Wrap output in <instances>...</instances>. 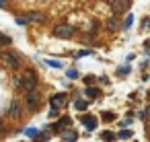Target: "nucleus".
Instances as JSON below:
<instances>
[{
	"label": "nucleus",
	"mask_w": 150,
	"mask_h": 142,
	"mask_svg": "<svg viewBox=\"0 0 150 142\" xmlns=\"http://www.w3.org/2000/svg\"><path fill=\"white\" fill-rule=\"evenodd\" d=\"M39 103H41V95L37 93V89L33 91H27V97H25V105L29 111H37L39 109Z\"/></svg>",
	"instance_id": "nucleus-1"
},
{
	"label": "nucleus",
	"mask_w": 150,
	"mask_h": 142,
	"mask_svg": "<svg viewBox=\"0 0 150 142\" xmlns=\"http://www.w3.org/2000/svg\"><path fill=\"white\" fill-rule=\"evenodd\" d=\"M0 62L4 64V68H19L21 58L15 52H4V54H0Z\"/></svg>",
	"instance_id": "nucleus-2"
},
{
	"label": "nucleus",
	"mask_w": 150,
	"mask_h": 142,
	"mask_svg": "<svg viewBox=\"0 0 150 142\" xmlns=\"http://www.w3.org/2000/svg\"><path fill=\"white\" fill-rule=\"evenodd\" d=\"M21 76H23V89H27V91L37 89V74L33 70H25Z\"/></svg>",
	"instance_id": "nucleus-3"
},
{
	"label": "nucleus",
	"mask_w": 150,
	"mask_h": 142,
	"mask_svg": "<svg viewBox=\"0 0 150 142\" xmlns=\"http://www.w3.org/2000/svg\"><path fill=\"white\" fill-rule=\"evenodd\" d=\"M72 35H74V29L70 25H58V27H54V37H58V39H70Z\"/></svg>",
	"instance_id": "nucleus-4"
},
{
	"label": "nucleus",
	"mask_w": 150,
	"mask_h": 142,
	"mask_svg": "<svg viewBox=\"0 0 150 142\" xmlns=\"http://www.w3.org/2000/svg\"><path fill=\"white\" fill-rule=\"evenodd\" d=\"M129 0H111V9H113V13L115 15H121V13H125L127 9H129Z\"/></svg>",
	"instance_id": "nucleus-5"
},
{
	"label": "nucleus",
	"mask_w": 150,
	"mask_h": 142,
	"mask_svg": "<svg viewBox=\"0 0 150 142\" xmlns=\"http://www.w3.org/2000/svg\"><path fill=\"white\" fill-rule=\"evenodd\" d=\"M66 103H68L66 93H56V95L52 97V105H56V107H66Z\"/></svg>",
	"instance_id": "nucleus-6"
},
{
	"label": "nucleus",
	"mask_w": 150,
	"mask_h": 142,
	"mask_svg": "<svg viewBox=\"0 0 150 142\" xmlns=\"http://www.w3.org/2000/svg\"><path fill=\"white\" fill-rule=\"evenodd\" d=\"M82 124H84V128H86L88 132L97 130V117H93V115H84V117H82Z\"/></svg>",
	"instance_id": "nucleus-7"
},
{
	"label": "nucleus",
	"mask_w": 150,
	"mask_h": 142,
	"mask_svg": "<svg viewBox=\"0 0 150 142\" xmlns=\"http://www.w3.org/2000/svg\"><path fill=\"white\" fill-rule=\"evenodd\" d=\"M21 113H23V107H21V101H13L11 103V115L13 117H21Z\"/></svg>",
	"instance_id": "nucleus-8"
},
{
	"label": "nucleus",
	"mask_w": 150,
	"mask_h": 142,
	"mask_svg": "<svg viewBox=\"0 0 150 142\" xmlns=\"http://www.w3.org/2000/svg\"><path fill=\"white\" fill-rule=\"evenodd\" d=\"M27 21L29 23H39V21H43V15L41 13H31V15H27Z\"/></svg>",
	"instance_id": "nucleus-9"
},
{
	"label": "nucleus",
	"mask_w": 150,
	"mask_h": 142,
	"mask_svg": "<svg viewBox=\"0 0 150 142\" xmlns=\"http://www.w3.org/2000/svg\"><path fill=\"white\" fill-rule=\"evenodd\" d=\"M132 136H134V132H132V130H125V128H123L121 132H117V138H119V140H129Z\"/></svg>",
	"instance_id": "nucleus-10"
},
{
	"label": "nucleus",
	"mask_w": 150,
	"mask_h": 142,
	"mask_svg": "<svg viewBox=\"0 0 150 142\" xmlns=\"http://www.w3.org/2000/svg\"><path fill=\"white\" fill-rule=\"evenodd\" d=\"M62 140H68V142H74V140H78V134H76V132H72V130H68L66 134H62Z\"/></svg>",
	"instance_id": "nucleus-11"
},
{
	"label": "nucleus",
	"mask_w": 150,
	"mask_h": 142,
	"mask_svg": "<svg viewBox=\"0 0 150 142\" xmlns=\"http://www.w3.org/2000/svg\"><path fill=\"white\" fill-rule=\"evenodd\" d=\"M74 107H76L78 111H86V109H88V101H84V99H78V101L74 103Z\"/></svg>",
	"instance_id": "nucleus-12"
},
{
	"label": "nucleus",
	"mask_w": 150,
	"mask_h": 142,
	"mask_svg": "<svg viewBox=\"0 0 150 142\" xmlns=\"http://www.w3.org/2000/svg\"><path fill=\"white\" fill-rule=\"evenodd\" d=\"M45 66H52V68H64L62 62H58V60H50V58H45Z\"/></svg>",
	"instance_id": "nucleus-13"
},
{
	"label": "nucleus",
	"mask_w": 150,
	"mask_h": 142,
	"mask_svg": "<svg viewBox=\"0 0 150 142\" xmlns=\"http://www.w3.org/2000/svg\"><path fill=\"white\" fill-rule=\"evenodd\" d=\"M25 136H27V138H37V136H39V130H37V128H27V130H25Z\"/></svg>",
	"instance_id": "nucleus-14"
},
{
	"label": "nucleus",
	"mask_w": 150,
	"mask_h": 142,
	"mask_svg": "<svg viewBox=\"0 0 150 142\" xmlns=\"http://www.w3.org/2000/svg\"><path fill=\"white\" fill-rule=\"evenodd\" d=\"M132 25H134V15L129 13V15L125 17V21H123V29H129Z\"/></svg>",
	"instance_id": "nucleus-15"
},
{
	"label": "nucleus",
	"mask_w": 150,
	"mask_h": 142,
	"mask_svg": "<svg viewBox=\"0 0 150 142\" xmlns=\"http://www.w3.org/2000/svg\"><path fill=\"white\" fill-rule=\"evenodd\" d=\"M13 43V39L8 37V35H4V33H0V45H11Z\"/></svg>",
	"instance_id": "nucleus-16"
},
{
	"label": "nucleus",
	"mask_w": 150,
	"mask_h": 142,
	"mask_svg": "<svg viewBox=\"0 0 150 142\" xmlns=\"http://www.w3.org/2000/svg\"><path fill=\"white\" fill-rule=\"evenodd\" d=\"M129 70H132L129 66H119V68H117V74H119V76H127Z\"/></svg>",
	"instance_id": "nucleus-17"
},
{
	"label": "nucleus",
	"mask_w": 150,
	"mask_h": 142,
	"mask_svg": "<svg viewBox=\"0 0 150 142\" xmlns=\"http://www.w3.org/2000/svg\"><path fill=\"white\" fill-rule=\"evenodd\" d=\"M101 117H103V121H113V119H115V113H111V111H105Z\"/></svg>",
	"instance_id": "nucleus-18"
},
{
	"label": "nucleus",
	"mask_w": 150,
	"mask_h": 142,
	"mask_svg": "<svg viewBox=\"0 0 150 142\" xmlns=\"http://www.w3.org/2000/svg\"><path fill=\"white\" fill-rule=\"evenodd\" d=\"M101 138H103V140H113V138H117V136H115L113 132H109V130H105V132L101 134Z\"/></svg>",
	"instance_id": "nucleus-19"
},
{
	"label": "nucleus",
	"mask_w": 150,
	"mask_h": 142,
	"mask_svg": "<svg viewBox=\"0 0 150 142\" xmlns=\"http://www.w3.org/2000/svg\"><path fill=\"white\" fill-rule=\"evenodd\" d=\"M107 29H117V19H111V21H107Z\"/></svg>",
	"instance_id": "nucleus-20"
},
{
	"label": "nucleus",
	"mask_w": 150,
	"mask_h": 142,
	"mask_svg": "<svg viewBox=\"0 0 150 142\" xmlns=\"http://www.w3.org/2000/svg\"><path fill=\"white\" fill-rule=\"evenodd\" d=\"M88 54H93V52L91 50H80V52L74 54V58H82V56H88Z\"/></svg>",
	"instance_id": "nucleus-21"
},
{
	"label": "nucleus",
	"mask_w": 150,
	"mask_h": 142,
	"mask_svg": "<svg viewBox=\"0 0 150 142\" xmlns=\"http://www.w3.org/2000/svg\"><path fill=\"white\" fill-rule=\"evenodd\" d=\"M86 95H88V97H99V91L91 87V89H86Z\"/></svg>",
	"instance_id": "nucleus-22"
},
{
	"label": "nucleus",
	"mask_w": 150,
	"mask_h": 142,
	"mask_svg": "<svg viewBox=\"0 0 150 142\" xmlns=\"http://www.w3.org/2000/svg\"><path fill=\"white\" fill-rule=\"evenodd\" d=\"M27 23H29V21H27V17H19V19H17V25H21V27H25Z\"/></svg>",
	"instance_id": "nucleus-23"
},
{
	"label": "nucleus",
	"mask_w": 150,
	"mask_h": 142,
	"mask_svg": "<svg viewBox=\"0 0 150 142\" xmlns=\"http://www.w3.org/2000/svg\"><path fill=\"white\" fill-rule=\"evenodd\" d=\"M66 74H68V78H76V76H78V72H76L74 68H70V70H66Z\"/></svg>",
	"instance_id": "nucleus-24"
},
{
	"label": "nucleus",
	"mask_w": 150,
	"mask_h": 142,
	"mask_svg": "<svg viewBox=\"0 0 150 142\" xmlns=\"http://www.w3.org/2000/svg\"><path fill=\"white\" fill-rule=\"evenodd\" d=\"M50 115H52V117H56V115H58V107H56V105H52V107H50Z\"/></svg>",
	"instance_id": "nucleus-25"
},
{
	"label": "nucleus",
	"mask_w": 150,
	"mask_h": 142,
	"mask_svg": "<svg viewBox=\"0 0 150 142\" xmlns=\"http://www.w3.org/2000/svg\"><path fill=\"white\" fill-rule=\"evenodd\" d=\"M37 138H39V140H50V134H39Z\"/></svg>",
	"instance_id": "nucleus-26"
},
{
	"label": "nucleus",
	"mask_w": 150,
	"mask_h": 142,
	"mask_svg": "<svg viewBox=\"0 0 150 142\" xmlns=\"http://www.w3.org/2000/svg\"><path fill=\"white\" fill-rule=\"evenodd\" d=\"M144 115L150 119V105H146V109H144Z\"/></svg>",
	"instance_id": "nucleus-27"
},
{
	"label": "nucleus",
	"mask_w": 150,
	"mask_h": 142,
	"mask_svg": "<svg viewBox=\"0 0 150 142\" xmlns=\"http://www.w3.org/2000/svg\"><path fill=\"white\" fill-rule=\"evenodd\" d=\"M142 27H144V29H146V27H150V19H148V21L144 19V23H142Z\"/></svg>",
	"instance_id": "nucleus-28"
},
{
	"label": "nucleus",
	"mask_w": 150,
	"mask_h": 142,
	"mask_svg": "<svg viewBox=\"0 0 150 142\" xmlns=\"http://www.w3.org/2000/svg\"><path fill=\"white\" fill-rule=\"evenodd\" d=\"M0 9H6V0H0Z\"/></svg>",
	"instance_id": "nucleus-29"
},
{
	"label": "nucleus",
	"mask_w": 150,
	"mask_h": 142,
	"mask_svg": "<svg viewBox=\"0 0 150 142\" xmlns=\"http://www.w3.org/2000/svg\"><path fill=\"white\" fill-rule=\"evenodd\" d=\"M148 130H150V128H148Z\"/></svg>",
	"instance_id": "nucleus-30"
}]
</instances>
